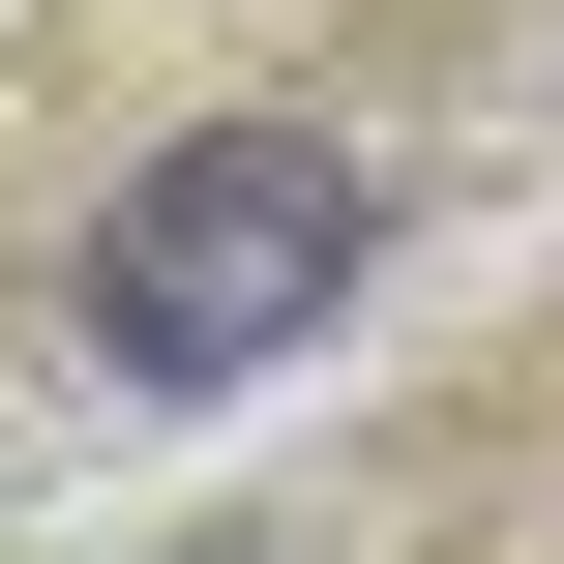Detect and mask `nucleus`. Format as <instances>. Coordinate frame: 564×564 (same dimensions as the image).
<instances>
[{
  "label": "nucleus",
  "mask_w": 564,
  "mask_h": 564,
  "mask_svg": "<svg viewBox=\"0 0 564 564\" xmlns=\"http://www.w3.org/2000/svg\"><path fill=\"white\" fill-rule=\"evenodd\" d=\"M357 238H387V208H357L327 119H178V149L119 178V238H89V357L208 416V387H268V357L357 297Z\"/></svg>",
  "instance_id": "1"
}]
</instances>
